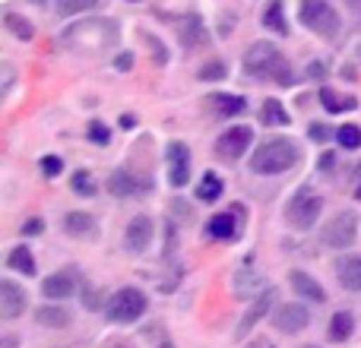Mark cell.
I'll return each mask as SVG.
<instances>
[{
	"label": "cell",
	"mask_w": 361,
	"mask_h": 348,
	"mask_svg": "<svg viewBox=\"0 0 361 348\" xmlns=\"http://www.w3.org/2000/svg\"><path fill=\"white\" fill-rule=\"evenodd\" d=\"M209 235L216 237V241H235L238 231H235V218L228 216V212H219V216L209 218Z\"/></svg>",
	"instance_id": "obj_21"
},
{
	"label": "cell",
	"mask_w": 361,
	"mask_h": 348,
	"mask_svg": "<svg viewBox=\"0 0 361 348\" xmlns=\"http://www.w3.org/2000/svg\"><path fill=\"white\" fill-rule=\"evenodd\" d=\"M355 235H358L355 212H339V216L330 218V225L324 228L320 241H324L326 247H333V250H345V247H352V244H355Z\"/></svg>",
	"instance_id": "obj_6"
},
{
	"label": "cell",
	"mask_w": 361,
	"mask_h": 348,
	"mask_svg": "<svg viewBox=\"0 0 361 348\" xmlns=\"http://www.w3.org/2000/svg\"><path fill=\"white\" fill-rule=\"evenodd\" d=\"M358 180H361V168H358ZM358 199H361V187H358Z\"/></svg>",
	"instance_id": "obj_44"
},
{
	"label": "cell",
	"mask_w": 361,
	"mask_h": 348,
	"mask_svg": "<svg viewBox=\"0 0 361 348\" xmlns=\"http://www.w3.org/2000/svg\"><path fill=\"white\" fill-rule=\"evenodd\" d=\"M35 4H44V0H35Z\"/></svg>",
	"instance_id": "obj_47"
},
{
	"label": "cell",
	"mask_w": 361,
	"mask_h": 348,
	"mask_svg": "<svg viewBox=\"0 0 361 348\" xmlns=\"http://www.w3.org/2000/svg\"><path fill=\"white\" fill-rule=\"evenodd\" d=\"M200 80H225V63H219V61H212V63H206V67H200Z\"/></svg>",
	"instance_id": "obj_33"
},
{
	"label": "cell",
	"mask_w": 361,
	"mask_h": 348,
	"mask_svg": "<svg viewBox=\"0 0 361 348\" xmlns=\"http://www.w3.org/2000/svg\"><path fill=\"white\" fill-rule=\"evenodd\" d=\"M209 105H216L219 114H228V118H235V114H241L244 108H247V101H244L241 95H209Z\"/></svg>",
	"instance_id": "obj_25"
},
{
	"label": "cell",
	"mask_w": 361,
	"mask_h": 348,
	"mask_svg": "<svg viewBox=\"0 0 361 348\" xmlns=\"http://www.w3.org/2000/svg\"><path fill=\"white\" fill-rule=\"evenodd\" d=\"M250 139H254L250 127H231V130H225L222 137L216 139V152L222 159H241L244 152H247Z\"/></svg>",
	"instance_id": "obj_8"
},
{
	"label": "cell",
	"mask_w": 361,
	"mask_h": 348,
	"mask_svg": "<svg viewBox=\"0 0 361 348\" xmlns=\"http://www.w3.org/2000/svg\"><path fill=\"white\" fill-rule=\"evenodd\" d=\"M118 25L111 19H86V23H76L63 32V42L76 51H102V48H111L118 42Z\"/></svg>",
	"instance_id": "obj_2"
},
{
	"label": "cell",
	"mask_w": 361,
	"mask_h": 348,
	"mask_svg": "<svg viewBox=\"0 0 361 348\" xmlns=\"http://www.w3.org/2000/svg\"><path fill=\"white\" fill-rule=\"evenodd\" d=\"M288 282H292V288H295V294H298V298L311 301V304H324V301H326V292L317 285V279H314V275L301 273V269H292V273H288Z\"/></svg>",
	"instance_id": "obj_14"
},
{
	"label": "cell",
	"mask_w": 361,
	"mask_h": 348,
	"mask_svg": "<svg viewBox=\"0 0 361 348\" xmlns=\"http://www.w3.org/2000/svg\"><path fill=\"white\" fill-rule=\"evenodd\" d=\"M320 209H324V199L317 197L314 190H298L292 199H288V206H286V218H288V225H295V228H311L314 222H317V216H320Z\"/></svg>",
	"instance_id": "obj_4"
},
{
	"label": "cell",
	"mask_w": 361,
	"mask_h": 348,
	"mask_svg": "<svg viewBox=\"0 0 361 348\" xmlns=\"http://www.w3.org/2000/svg\"><path fill=\"white\" fill-rule=\"evenodd\" d=\"M336 275L345 292H361V256H343L336 266Z\"/></svg>",
	"instance_id": "obj_15"
},
{
	"label": "cell",
	"mask_w": 361,
	"mask_h": 348,
	"mask_svg": "<svg viewBox=\"0 0 361 348\" xmlns=\"http://www.w3.org/2000/svg\"><path fill=\"white\" fill-rule=\"evenodd\" d=\"M152 241V218L149 216H137L130 225H127V235H124V247L130 254H143Z\"/></svg>",
	"instance_id": "obj_12"
},
{
	"label": "cell",
	"mask_w": 361,
	"mask_h": 348,
	"mask_svg": "<svg viewBox=\"0 0 361 348\" xmlns=\"http://www.w3.org/2000/svg\"><path fill=\"white\" fill-rule=\"evenodd\" d=\"M73 292H76V282L70 279L67 273L48 275V279H44V285H42V294H44V298H51V301H63V298H70Z\"/></svg>",
	"instance_id": "obj_16"
},
{
	"label": "cell",
	"mask_w": 361,
	"mask_h": 348,
	"mask_svg": "<svg viewBox=\"0 0 361 348\" xmlns=\"http://www.w3.org/2000/svg\"><path fill=\"white\" fill-rule=\"evenodd\" d=\"M6 263H10V269H16V273H23V275L35 273V260H32V250L29 247H16Z\"/></svg>",
	"instance_id": "obj_26"
},
{
	"label": "cell",
	"mask_w": 361,
	"mask_h": 348,
	"mask_svg": "<svg viewBox=\"0 0 361 348\" xmlns=\"http://www.w3.org/2000/svg\"><path fill=\"white\" fill-rule=\"evenodd\" d=\"M190 180V165L180 162V165H171V184L175 187H184Z\"/></svg>",
	"instance_id": "obj_35"
},
{
	"label": "cell",
	"mask_w": 361,
	"mask_h": 348,
	"mask_svg": "<svg viewBox=\"0 0 361 348\" xmlns=\"http://www.w3.org/2000/svg\"><path fill=\"white\" fill-rule=\"evenodd\" d=\"M63 228H67L70 237H92L95 218L86 216V212H70V216L63 218Z\"/></svg>",
	"instance_id": "obj_19"
},
{
	"label": "cell",
	"mask_w": 361,
	"mask_h": 348,
	"mask_svg": "<svg viewBox=\"0 0 361 348\" xmlns=\"http://www.w3.org/2000/svg\"><path fill=\"white\" fill-rule=\"evenodd\" d=\"M4 25L13 32V35L19 38V42H29V38L35 35V29H32V23H29V19L16 16V13H6V16H4Z\"/></svg>",
	"instance_id": "obj_27"
},
{
	"label": "cell",
	"mask_w": 361,
	"mask_h": 348,
	"mask_svg": "<svg viewBox=\"0 0 361 348\" xmlns=\"http://www.w3.org/2000/svg\"><path fill=\"white\" fill-rule=\"evenodd\" d=\"M301 23L314 29L320 38H336L343 29V19L326 0H301Z\"/></svg>",
	"instance_id": "obj_3"
},
{
	"label": "cell",
	"mask_w": 361,
	"mask_h": 348,
	"mask_svg": "<svg viewBox=\"0 0 361 348\" xmlns=\"http://www.w3.org/2000/svg\"><path fill=\"white\" fill-rule=\"evenodd\" d=\"M89 139H92V143H99V146H108L111 133H108L105 124H99V120H95V124H89Z\"/></svg>",
	"instance_id": "obj_34"
},
{
	"label": "cell",
	"mask_w": 361,
	"mask_h": 348,
	"mask_svg": "<svg viewBox=\"0 0 361 348\" xmlns=\"http://www.w3.org/2000/svg\"><path fill=\"white\" fill-rule=\"evenodd\" d=\"M320 101H324V108L330 114H343V111L358 108V101L352 99V95H339L336 89H320Z\"/></svg>",
	"instance_id": "obj_20"
},
{
	"label": "cell",
	"mask_w": 361,
	"mask_h": 348,
	"mask_svg": "<svg viewBox=\"0 0 361 348\" xmlns=\"http://www.w3.org/2000/svg\"><path fill=\"white\" fill-rule=\"evenodd\" d=\"M307 73H311V76H324V67H320V63H311V70H307Z\"/></svg>",
	"instance_id": "obj_42"
},
{
	"label": "cell",
	"mask_w": 361,
	"mask_h": 348,
	"mask_svg": "<svg viewBox=\"0 0 361 348\" xmlns=\"http://www.w3.org/2000/svg\"><path fill=\"white\" fill-rule=\"evenodd\" d=\"M162 348H171V345H169V342H165V345H162Z\"/></svg>",
	"instance_id": "obj_45"
},
{
	"label": "cell",
	"mask_w": 361,
	"mask_h": 348,
	"mask_svg": "<svg viewBox=\"0 0 361 348\" xmlns=\"http://www.w3.org/2000/svg\"><path fill=\"white\" fill-rule=\"evenodd\" d=\"M263 25L273 29V32H279V35L288 32V19H286V6H282V0H273V4L267 6V13H263Z\"/></svg>",
	"instance_id": "obj_22"
},
{
	"label": "cell",
	"mask_w": 361,
	"mask_h": 348,
	"mask_svg": "<svg viewBox=\"0 0 361 348\" xmlns=\"http://www.w3.org/2000/svg\"><path fill=\"white\" fill-rule=\"evenodd\" d=\"M219 193H222V180H219V174L206 171L203 174V184L197 187V197L203 199V203H212V199H219Z\"/></svg>",
	"instance_id": "obj_28"
},
{
	"label": "cell",
	"mask_w": 361,
	"mask_h": 348,
	"mask_svg": "<svg viewBox=\"0 0 361 348\" xmlns=\"http://www.w3.org/2000/svg\"><path fill=\"white\" fill-rule=\"evenodd\" d=\"M146 42H149L152 51H156V63H169V51H165V44L159 42L156 35H146Z\"/></svg>",
	"instance_id": "obj_37"
},
{
	"label": "cell",
	"mask_w": 361,
	"mask_h": 348,
	"mask_svg": "<svg viewBox=\"0 0 361 348\" xmlns=\"http://www.w3.org/2000/svg\"><path fill=\"white\" fill-rule=\"evenodd\" d=\"M295 162H298V146H295L288 137H276V139H267L263 146H257V152L250 156V171L286 174Z\"/></svg>",
	"instance_id": "obj_1"
},
{
	"label": "cell",
	"mask_w": 361,
	"mask_h": 348,
	"mask_svg": "<svg viewBox=\"0 0 361 348\" xmlns=\"http://www.w3.org/2000/svg\"><path fill=\"white\" fill-rule=\"evenodd\" d=\"M311 139L314 143H326V139H330V127L326 124H311Z\"/></svg>",
	"instance_id": "obj_38"
},
{
	"label": "cell",
	"mask_w": 361,
	"mask_h": 348,
	"mask_svg": "<svg viewBox=\"0 0 361 348\" xmlns=\"http://www.w3.org/2000/svg\"><path fill=\"white\" fill-rule=\"evenodd\" d=\"M137 124V118H130V114H124V118H121V127H133Z\"/></svg>",
	"instance_id": "obj_43"
},
{
	"label": "cell",
	"mask_w": 361,
	"mask_h": 348,
	"mask_svg": "<svg viewBox=\"0 0 361 348\" xmlns=\"http://www.w3.org/2000/svg\"><path fill=\"white\" fill-rule=\"evenodd\" d=\"M25 304H29V298H25V292L16 285V282H10V279L0 282V317L16 320L19 313L25 311Z\"/></svg>",
	"instance_id": "obj_10"
},
{
	"label": "cell",
	"mask_w": 361,
	"mask_h": 348,
	"mask_svg": "<svg viewBox=\"0 0 361 348\" xmlns=\"http://www.w3.org/2000/svg\"><path fill=\"white\" fill-rule=\"evenodd\" d=\"M169 159H171V165L190 162V149H187V143H178V139H171V143H169Z\"/></svg>",
	"instance_id": "obj_32"
},
{
	"label": "cell",
	"mask_w": 361,
	"mask_h": 348,
	"mask_svg": "<svg viewBox=\"0 0 361 348\" xmlns=\"http://www.w3.org/2000/svg\"><path fill=\"white\" fill-rule=\"evenodd\" d=\"M146 313V294L140 288H121L111 301H108V317L114 323H133Z\"/></svg>",
	"instance_id": "obj_5"
},
{
	"label": "cell",
	"mask_w": 361,
	"mask_h": 348,
	"mask_svg": "<svg viewBox=\"0 0 361 348\" xmlns=\"http://www.w3.org/2000/svg\"><path fill=\"white\" fill-rule=\"evenodd\" d=\"M273 323H276V330H282V333H298L311 323V311H307L305 304H279L273 313Z\"/></svg>",
	"instance_id": "obj_9"
},
{
	"label": "cell",
	"mask_w": 361,
	"mask_h": 348,
	"mask_svg": "<svg viewBox=\"0 0 361 348\" xmlns=\"http://www.w3.org/2000/svg\"><path fill=\"white\" fill-rule=\"evenodd\" d=\"M61 168H63V162H61L57 156L42 159V174H44V178H57V174H61Z\"/></svg>",
	"instance_id": "obj_36"
},
{
	"label": "cell",
	"mask_w": 361,
	"mask_h": 348,
	"mask_svg": "<svg viewBox=\"0 0 361 348\" xmlns=\"http://www.w3.org/2000/svg\"><path fill=\"white\" fill-rule=\"evenodd\" d=\"M133 67V57L127 54V57H118V70H130Z\"/></svg>",
	"instance_id": "obj_40"
},
{
	"label": "cell",
	"mask_w": 361,
	"mask_h": 348,
	"mask_svg": "<svg viewBox=\"0 0 361 348\" xmlns=\"http://www.w3.org/2000/svg\"><path fill=\"white\" fill-rule=\"evenodd\" d=\"M352 330H355V320H352L349 311L333 313V320H330V339L333 342H345V339L352 336Z\"/></svg>",
	"instance_id": "obj_23"
},
{
	"label": "cell",
	"mask_w": 361,
	"mask_h": 348,
	"mask_svg": "<svg viewBox=\"0 0 361 348\" xmlns=\"http://www.w3.org/2000/svg\"><path fill=\"white\" fill-rule=\"evenodd\" d=\"M333 168V156H324L320 159V171H330Z\"/></svg>",
	"instance_id": "obj_41"
},
{
	"label": "cell",
	"mask_w": 361,
	"mask_h": 348,
	"mask_svg": "<svg viewBox=\"0 0 361 348\" xmlns=\"http://www.w3.org/2000/svg\"><path fill=\"white\" fill-rule=\"evenodd\" d=\"M336 139H339V146H343V149H361V127H355V124L339 127Z\"/></svg>",
	"instance_id": "obj_30"
},
{
	"label": "cell",
	"mask_w": 361,
	"mask_h": 348,
	"mask_svg": "<svg viewBox=\"0 0 361 348\" xmlns=\"http://www.w3.org/2000/svg\"><path fill=\"white\" fill-rule=\"evenodd\" d=\"M276 301H279V294H276V288H267V292H263V298H260V301H254V307H250V311L241 317V323H238V336H241V339L247 336V333L254 330V326L260 323L263 317H267V311L276 304Z\"/></svg>",
	"instance_id": "obj_13"
},
{
	"label": "cell",
	"mask_w": 361,
	"mask_h": 348,
	"mask_svg": "<svg viewBox=\"0 0 361 348\" xmlns=\"http://www.w3.org/2000/svg\"><path fill=\"white\" fill-rule=\"evenodd\" d=\"M307 348H320V345H307Z\"/></svg>",
	"instance_id": "obj_46"
},
{
	"label": "cell",
	"mask_w": 361,
	"mask_h": 348,
	"mask_svg": "<svg viewBox=\"0 0 361 348\" xmlns=\"http://www.w3.org/2000/svg\"><path fill=\"white\" fill-rule=\"evenodd\" d=\"M260 124H267V127H288V124H292V118H288V111L276 99H267L260 105Z\"/></svg>",
	"instance_id": "obj_18"
},
{
	"label": "cell",
	"mask_w": 361,
	"mask_h": 348,
	"mask_svg": "<svg viewBox=\"0 0 361 348\" xmlns=\"http://www.w3.org/2000/svg\"><path fill=\"white\" fill-rule=\"evenodd\" d=\"M73 190L80 193V197H92V193H95L92 174H89V171H76V174H73Z\"/></svg>",
	"instance_id": "obj_31"
},
{
	"label": "cell",
	"mask_w": 361,
	"mask_h": 348,
	"mask_svg": "<svg viewBox=\"0 0 361 348\" xmlns=\"http://www.w3.org/2000/svg\"><path fill=\"white\" fill-rule=\"evenodd\" d=\"M279 48L269 42H254L247 48V54H244V70H247L250 76H269L276 70V63H279Z\"/></svg>",
	"instance_id": "obj_7"
},
{
	"label": "cell",
	"mask_w": 361,
	"mask_h": 348,
	"mask_svg": "<svg viewBox=\"0 0 361 348\" xmlns=\"http://www.w3.org/2000/svg\"><path fill=\"white\" fill-rule=\"evenodd\" d=\"M180 42H184V48H197V44H206L203 19H200L197 13H190V16L184 19V25H180Z\"/></svg>",
	"instance_id": "obj_17"
},
{
	"label": "cell",
	"mask_w": 361,
	"mask_h": 348,
	"mask_svg": "<svg viewBox=\"0 0 361 348\" xmlns=\"http://www.w3.org/2000/svg\"><path fill=\"white\" fill-rule=\"evenodd\" d=\"M42 228H44L42 218H29V222L23 225V235H42Z\"/></svg>",
	"instance_id": "obj_39"
},
{
	"label": "cell",
	"mask_w": 361,
	"mask_h": 348,
	"mask_svg": "<svg viewBox=\"0 0 361 348\" xmlns=\"http://www.w3.org/2000/svg\"><path fill=\"white\" fill-rule=\"evenodd\" d=\"M35 320L42 326H51V330H63V326H70V313L63 311V307H38Z\"/></svg>",
	"instance_id": "obj_24"
},
{
	"label": "cell",
	"mask_w": 361,
	"mask_h": 348,
	"mask_svg": "<svg viewBox=\"0 0 361 348\" xmlns=\"http://www.w3.org/2000/svg\"><path fill=\"white\" fill-rule=\"evenodd\" d=\"M57 4V13L63 16H76V13H89L99 6V0H54Z\"/></svg>",
	"instance_id": "obj_29"
},
{
	"label": "cell",
	"mask_w": 361,
	"mask_h": 348,
	"mask_svg": "<svg viewBox=\"0 0 361 348\" xmlns=\"http://www.w3.org/2000/svg\"><path fill=\"white\" fill-rule=\"evenodd\" d=\"M108 190H111L114 197H137V193L149 190V180L137 178L130 168H118L111 178H108Z\"/></svg>",
	"instance_id": "obj_11"
}]
</instances>
